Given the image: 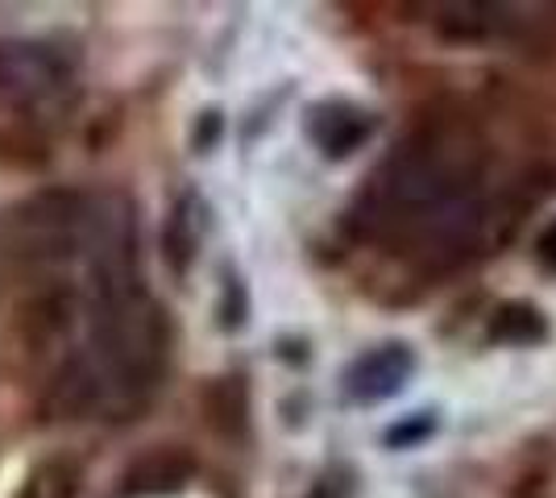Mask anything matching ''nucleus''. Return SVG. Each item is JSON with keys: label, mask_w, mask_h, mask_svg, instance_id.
I'll return each mask as SVG.
<instances>
[{"label": "nucleus", "mask_w": 556, "mask_h": 498, "mask_svg": "<svg viewBox=\"0 0 556 498\" xmlns=\"http://www.w3.org/2000/svg\"><path fill=\"white\" fill-rule=\"evenodd\" d=\"M200 204L187 195V200H179L175 204V213H170V220H166L163 229V245H166V258H170V266L175 270H187V261L195 258V245H200Z\"/></svg>", "instance_id": "obj_9"}, {"label": "nucleus", "mask_w": 556, "mask_h": 498, "mask_svg": "<svg viewBox=\"0 0 556 498\" xmlns=\"http://www.w3.org/2000/svg\"><path fill=\"white\" fill-rule=\"evenodd\" d=\"M544 336V320L540 311L528 308V304H515V308H503L498 320H494V341H510V345H532Z\"/></svg>", "instance_id": "obj_10"}, {"label": "nucleus", "mask_w": 556, "mask_h": 498, "mask_svg": "<svg viewBox=\"0 0 556 498\" xmlns=\"http://www.w3.org/2000/svg\"><path fill=\"white\" fill-rule=\"evenodd\" d=\"M428 432H432V416H419L416 424L407 420V424L391 427V432H387V440H391V445H403V440H412V445H416V440H424Z\"/></svg>", "instance_id": "obj_11"}, {"label": "nucleus", "mask_w": 556, "mask_h": 498, "mask_svg": "<svg viewBox=\"0 0 556 498\" xmlns=\"http://www.w3.org/2000/svg\"><path fill=\"white\" fill-rule=\"evenodd\" d=\"M75 84L71 63L47 42H0V95L22 108V117H34L63 100Z\"/></svg>", "instance_id": "obj_2"}, {"label": "nucleus", "mask_w": 556, "mask_h": 498, "mask_svg": "<svg viewBox=\"0 0 556 498\" xmlns=\"http://www.w3.org/2000/svg\"><path fill=\"white\" fill-rule=\"evenodd\" d=\"M0 158L17 170H34L50 158V138L42 133V125L34 117H22L17 125H9L0 133Z\"/></svg>", "instance_id": "obj_8"}, {"label": "nucleus", "mask_w": 556, "mask_h": 498, "mask_svg": "<svg viewBox=\"0 0 556 498\" xmlns=\"http://www.w3.org/2000/svg\"><path fill=\"white\" fill-rule=\"evenodd\" d=\"M84 465L71 452H47L25 470L22 486L13 498H79Z\"/></svg>", "instance_id": "obj_6"}, {"label": "nucleus", "mask_w": 556, "mask_h": 498, "mask_svg": "<svg viewBox=\"0 0 556 498\" xmlns=\"http://www.w3.org/2000/svg\"><path fill=\"white\" fill-rule=\"evenodd\" d=\"M195 474L191 452L175 449V445H159V449L141 452L138 461H129V470L116 482V498H146V495H170L187 486Z\"/></svg>", "instance_id": "obj_4"}, {"label": "nucleus", "mask_w": 556, "mask_h": 498, "mask_svg": "<svg viewBox=\"0 0 556 498\" xmlns=\"http://www.w3.org/2000/svg\"><path fill=\"white\" fill-rule=\"evenodd\" d=\"M540 258H544L556 270V220L548 225V229H544V233H540Z\"/></svg>", "instance_id": "obj_12"}, {"label": "nucleus", "mask_w": 556, "mask_h": 498, "mask_svg": "<svg viewBox=\"0 0 556 498\" xmlns=\"http://www.w3.org/2000/svg\"><path fill=\"white\" fill-rule=\"evenodd\" d=\"M416 370V357L407 354L403 345H382L374 354L357 357L353 370L345 379V391L353 404H378V399H391L399 395V386L407 382V374Z\"/></svg>", "instance_id": "obj_5"}, {"label": "nucleus", "mask_w": 556, "mask_h": 498, "mask_svg": "<svg viewBox=\"0 0 556 498\" xmlns=\"http://www.w3.org/2000/svg\"><path fill=\"white\" fill-rule=\"evenodd\" d=\"M84 320L79 304V283H38L17 308V332L29 354H50L71 336V329Z\"/></svg>", "instance_id": "obj_3"}, {"label": "nucleus", "mask_w": 556, "mask_h": 498, "mask_svg": "<svg viewBox=\"0 0 556 498\" xmlns=\"http://www.w3.org/2000/svg\"><path fill=\"white\" fill-rule=\"evenodd\" d=\"M96 200L75 188H47L29 195L9 225V254L25 270L75 261L88 245Z\"/></svg>", "instance_id": "obj_1"}, {"label": "nucleus", "mask_w": 556, "mask_h": 498, "mask_svg": "<svg viewBox=\"0 0 556 498\" xmlns=\"http://www.w3.org/2000/svg\"><path fill=\"white\" fill-rule=\"evenodd\" d=\"M312 138L320 142L325 154L341 158V154H353L357 145L370 138V120L362 117V113H353V108H345V104H332V108H320L312 117Z\"/></svg>", "instance_id": "obj_7"}]
</instances>
